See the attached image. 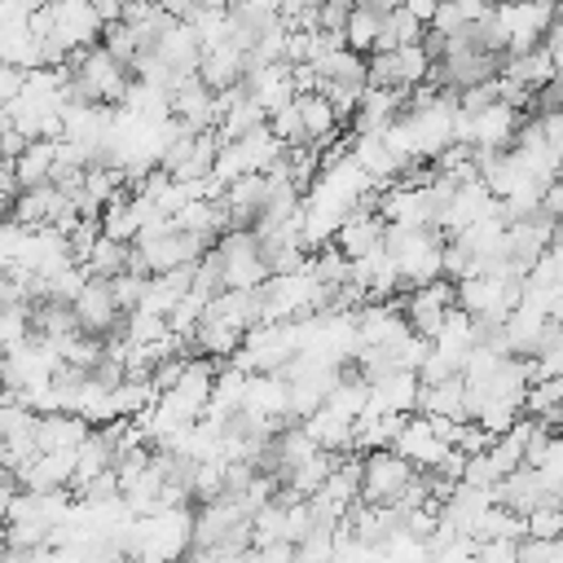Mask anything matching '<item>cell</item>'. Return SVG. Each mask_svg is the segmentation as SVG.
<instances>
[{"label":"cell","mask_w":563,"mask_h":563,"mask_svg":"<svg viewBox=\"0 0 563 563\" xmlns=\"http://www.w3.org/2000/svg\"><path fill=\"white\" fill-rule=\"evenodd\" d=\"M523 528H528V537H563V501H541V506H532L528 515H523Z\"/></svg>","instance_id":"30"},{"label":"cell","mask_w":563,"mask_h":563,"mask_svg":"<svg viewBox=\"0 0 563 563\" xmlns=\"http://www.w3.org/2000/svg\"><path fill=\"white\" fill-rule=\"evenodd\" d=\"M506 343H510V356H532V347H537V339L545 334V325H550V317L545 312H537V308H528V303H519L506 321Z\"/></svg>","instance_id":"25"},{"label":"cell","mask_w":563,"mask_h":563,"mask_svg":"<svg viewBox=\"0 0 563 563\" xmlns=\"http://www.w3.org/2000/svg\"><path fill=\"white\" fill-rule=\"evenodd\" d=\"M242 88H246V97H251L264 114L290 106V101L299 97V92H295L290 62H273V66H255V70H246V75H242Z\"/></svg>","instance_id":"10"},{"label":"cell","mask_w":563,"mask_h":563,"mask_svg":"<svg viewBox=\"0 0 563 563\" xmlns=\"http://www.w3.org/2000/svg\"><path fill=\"white\" fill-rule=\"evenodd\" d=\"M422 31H427V22H422V18H413L405 4H396V9H387V13L378 18L374 53H387V48H400V44H418V40H422Z\"/></svg>","instance_id":"24"},{"label":"cell","mask_w":563,"mask_h":563,"mask_svg":"<svg viewBox=\"0 0 563 563\" xmlns=\"http://www.w3.org/2000/svg\"><path fill=\"white\" fill-rule=\"evenodd\" d=\"M4 537H9V523H4V515H0V545H4Z\"/></svg>","instance_id":"36"},{"label":"cell","mask_w":563,"mask_h":563,"mask_svg":"<svg viewBox=\"0 0 563 563\" xmlns=\"http://www.w3.org/2000/svg\"><path fill=\"white\" fill-rule=\"evenodd\" d=\"M528 369H532V383L563 374V321L550 317L545 334L537 339V347H532V356H528Z\"/></svg>","instance_id":"27"},{"label":"cell","mask_w":563,"mask_h":563,"mask_svg":"<svg viewBox=\"0 0 563 563\" xmlns=\"http://www.w3.org/2000/svg\"><path fill=\"white\" fill-rule=\"evenodd\" d=\"M13 493H18V475L0 462V515H4V506H9V497H13Z\"/></svg>","instance_id":"33"},{"label":"cell","mask_w":563,"mask_h":563,"mask_svg":"<svg viewBox=\"0 0 563 563\" xmlns=\"http://www.w3.org/2000/svg\"><path fill=\"white\" fill-rule=\"evenodd\" d=\"M70 312H75L79 330L92 334V339H110V334L123 325V312H119V303H114L106 277H88L84 290L70 299Z\"/></svg>","instance_id":"6"},{"label":"cell","mask_w":563,"mask_h":563,"mask_svg":"<svg viewBox=\"0 0 563 563\" xmlns=\"http://www.w3.org/2000/svg\"><path fill=\"white\" fill-rule=\"evenodd\" d=\"M62 216H75V202H70V194H62L57 185H31V189H18L13 202H9V220L26 224V229L57 224Z\"/></svg>","instance_id":"9"},{"label":"cell","mask_w":563,"mask_h":563,"mask_svg":"<svg viewBox=\"0 0 563 563\" xmlns=\"http://www.w3.org/2000/svg\"><path fill=\"white\" fill-rule=\"evenodd\" d=\"M110 282V295H114V303H119V312H132V308H141V299H145V277L141 273H114V277H106Z\"/></svg>","instance_id":"31"},{"label":"cell","mask_w":563,"mask_h":563,"mask_svg":"<svg viewBox=\"0 0 563 563\" xmlns=\"http://www.w3.org/2000/svg\"><path fill=\"white\" fill-rule=\"evenodd\" d=\"M202 312H211L216 321H224V325H233V330H251V325H260L264 321V308H260V286L255 290H233V286H224L220 295H211L207 299V308Z\"/></svg>","instance_id":"19"},{"label":"cell","mask_w":563,"mask_h":563,"mask_svg":"<svg viewBox=\"0 0 563 563\" xmlns=\"http://www.w3.org/2000/svg\"><path fill=\"white\" fill-rule=\"evenodd\" d=\"M53 163H57V136H40V141H26L13 158V176H18V189H31V185H48L53 176Z\"/></svg>","instance_id":"22"},{"label":"cell","mask_w":563,"mask_h":563,"mask_svg":"<svg viewBox=\"0 0 563 563\" xmlns=\"http://www.w3.org/2000/svg\"><path fill=\"white\" fill-rule=\"evenodd\" d=\"M299 427L308 431V440L317 449H330V453H352V418L334 413L330 405L312 409L308 418H299Z\"/></svg>","instance_id":"21"},{"label":"cell","mask_w":563,"mask_h":563,"mask_svg":"<svg viewBox=\"0 0 563 563\" xmlns=\"http://www.w3.org/2000/svg\"><path fill=\"white\" fill-rule=\"evenodd\" d=\"M150 216H154V207L145 198H136L132 189H123V194H114L101 207V233L106 238H119V242H136V233L145 229Z\"/></svg>","instance_id":"15"},{"label":"cell","mask_w":563,"mask_h":563,"mask_svg":"<svg viewBox=\"0 0 563 563\" xmlns=\"http://www.w3.org/2000/svg\"><path fill=\"white\" fill-rule=\"evenodd\" d=\"M554 75H559V66H554V57H550L545 44H537V48H528V53H515V57H506V66H501V79H510V84H519V88H528V92L545 88Z\"/></svg>","instance_id":"20"},{"label":"cell","mask_w":563,"mask_h":563,"mask_svg":"<svg viewBox=\"0 0 563 563\" xmlns=\"http://www.w3.org/2000/svg\"><path fill=\"white\" fill-rule=\"evenodd\" d=\"M418 405V374L413 369H383L369 378L365 413H413Z\"/></svg>","instance_id":"12"},{"label":"cell","mask_w":563,"mask_h":563,"mask_svg":"<svg viewBox=\"0 0 563 563\" xmlns=\"http://www.w3.org/2000/svg\"><path fill=\"white\" fill-rule=\"evenodd\" d=\"M431 75V57L422 53V44H400L387 53H369L365 57V84L374 88H418Z\"/></svg>","instance_id":"5"},{"label":"cell","mask_w":563,"mask_h":563,"mask_svg":"<svg viewBox=\"0 0 563 563\" xmlns=\"http://www.w3.org/2000/svg\"><path fill=\"white\" fill-rule=\"evenodd\" d=\"M391 449H396L409 466L431 471V466H440V457H444L453 444H444V440L435 435V427H431L427 413H405V418H400V431H396V440H391Z\"/></svg>","instance_id":"8"},{"label":"cell","mask_w":563,"mask_h":563,"mask_svg":"<svg viewBox=\"0 0 563 563\" xmlns=\"http://www.w3.org/2000/svg\"><path fill=\"white\" fill-rule=\"evenodd\" d=\"M405 101H409L405 88H374V84H365V92H361V101H356L347 128H352V132H383L387 123L400 119Z\"/></svg>","instance_id":"13"},{"label":"cell","mask_w":563,"mask_h":563,"mask_svg":"<svg viewBox=\"0 0 563 563\" xmlns=\"http://www.w3.org/2000/svg\"><path fill=\"white\" fill-rule=\"evenodd\" d=\"M150 53H158L176 79H180V75H198V62H202V44H198V35H194L180 18L158 35V44H154Z\"/></svg>","instance_id":"18"},{"label":"cell","mask_w":563,"mask_h":563,"mask_svg":"<svg viewBox=\"0 0 563 563\" xmlns=\"http://www.w3.org/2000/svg\"><path fill=\"white\" fill-rule=\"evenodd\" d=\"M378 18H383V13L365 9V4H352L347 26H343V44H347L352 53L369 57V53H374V40H378Z\"/></svg>","instance_id":"29"},{"label":"cell","mask_w":563,"mask_h":563,"mask_svg":"<svg viewBox=\"0 0 563 563\" xmlns=\"http://www.w3.org/2000/svg\"><path fill=\"white\" fill-rule=\"evenodd\" d=\"M167 97H172V119L189 123L194 132H211L216 128V92L198 75H180Z\"/></svg>","instance_id":"11"},{"label":"cell","mask_w":563,"mask_h":563,"mask_svg":"<svg viewBox=\"0 0 563 563\" xmlns=\"http://www.w3.org/2000/svg\"><path fill=\"white\" fill-rule=\"evenodd\" d=\"M128 88H132V66L123 57H114L101 40L70 53V62H66V106L70 101L119 106L128 97Z\"/></svg>","instance_id":"1"},{"label":"cell","mask_w":563,"mask_h":563,"mask_svg":"<svg viewBox=\"0 0 563 563\" xmlns=\"http://www.w3.org/2000/svg\"><path fill=\"white\" fill-rule=\"evenodd\" d=\"M189 343H194V352H202V356L220 361V356H233V352H238L242 330H233V325L216 321L211 312H202V317H198V325L189 330Z\"/></svg>","instance_id":"23"},{"label":"cell","mask_w":563,"mask_h":563,"mask_svg":"<svg viewBox=\"0 0 563 563\" xmlns=\"http://www.w3.org/2000/svg\"><path fill=\"white\" fill-rule=\"evenodd\" d=\"M268 128H273V136H277L282 145H308L295 101H290V106H282V110H273V114H268Z\"/></svg>","instance_id":"32"},{"label":"cell","mask_w":563,"mask_h":563,"mask_svg":"<svg viewBox=\"0 0 563 563\" xmlns=\"http://www.w3.org/2000/svg\"><path fill=\"white\" fill-rule=\"evenodd\" d=\"M84 268L88 277H114V273H128L132 268V242H119V238H97L92 251L84 255Z\"/></svg>","instance_id":"26"},{"label":"cell","mask_w":563,"mask_h":563,"mask_svg":"<svg viewBox=\"0 0 563 563\" xmlns=\"http://www.w3.org/2000/svg\"><path fill=\"white\" fill-rule=\"evenodd\" d=\"M449 308H453V282L449 277H431V282H422V286H413L405 295V321L427 343L435 339V330H440V321H444Z\"/></svg>","instance_id":"7"},{"label":"cell","mask_w":563,"mask_h":563,"mask_svg":"<svg viewBox=\"0 0 563 563\" xmlns=\"http://www.w3.org/2000/svg\"><path fill=\"white\" fill-rule=\"evenodd\" d=\"M176 563H220L211 550H198V545H189V554H180Z\"/></svg>","instance_id":"34"},{"label":"cell","mask_w":563,"mask_h":563,"mask_svg":"<svg viewBox=\"0 0 563 563\" xmlns=\"http://www.w3.org/2000/svg\"><path fill=\"white\" fill-rule=\"evenodd\" d=\"M413 479H418V466H409L396 449H369V453H361V501L391 506Z\"/></svg>","instance_id":"4"},{"label":"cell","mask_w":563,"mask_h":563,"mask_svg":"<svg viewBox=\"0 0 563 563\" xmlns=\"http://www.w3.org/2000/svg\"><path fill=\"white\" fill-rule=\"evenodd\" d=\"M44 4H48V0H18V9H22V13H40Z\"/></svg>","instance_id":"35"},{"label":"cell","mask_w":563,"mask_h":563,"mask_svg":"<svg viewBox=\"0 0 563 563\" xmlns=\"http://www.w3.org/2000/svg\"><path fill=\"white\" fill-rule=\"evenodd\" d=\"M216 150H220V136L216 132H198L194 136V150L172 167L176 180H207L211 176V163H216Z\"/></svg>","instance_id":"28"},{"label":"cell","mask_w":563,"mask_h":563,"mask_svg":"<svg viewBox=\"0 0 563 563\" xmlns=\"http://www.w3.org/2000/svg\"><path fill=\"white\" fill-rule=\"evenodd\" d=\"M559 220H563V216H559Z\"/></svg>","instance_id":"37"},{"label":"cell","mask_w":563,"mask_h":563,"mask_svg":"<svg viewBox=\"0 0 563 563\" xmlns=\"http://www.w3.org/2000/svg\"><path fill=\"white\" fill-rule=\"evenodd\" d=\"M413 413L466 422V378H462V374H449V378H440V383H418V405H413Z\"/></svg>","instance_id":"14"},{"label":"cell","mask_w":563,"mask_h":563,"mask_svg":"<svg viewBox=\"0 0 563 563\" xmlns=\"http://www.w3.org/2000/svg\"><path fill=\"white\" fill-rule=\"evenodd\" d=\"M242 75H246V48H238L233 40L202 48V62H198V79H202L211 92H224V88L242 84Z\"/></svg>","instance_id":"16"},{"label":"cell","mask_w":563,"mask_h":563,"mask_svg":"<svg viewBox=\"0 0 563 563\" xmlns=\"http://www.w3.org/2000/svg\"><path fill=\"white\" fill-rule=\"evenodd\" d=\"M101 26H106V22H101V13L92 9V0H48L40 13H31V31L57 40L66 53H75V48H84V44H97Z\"/></svg>","instance_id":"2"},{"label":"cell","mask_w":563,"mask_h":563,"mask_svg":"<svg viewBox=\"0 0 563 563\" xmlns=\"http://www.w3.org/2000/svg\"><path fill=\"white\" fill-rule=\"evenodd\" d=\"M92 422L70 413V409H53V413H40L35 418V449L40 453H53V449H79L88 440Z\"/></svg>","instance_id":"17"},{"label":"cell","mask_w":563,"mask_h":563,"mask_svg":"<svg viewBox=\"0 0 563 563\" xmlns=\"http://www.w3.org/2000/svg\"><path fill=\"white\" fill-rule=\"evenodd\" d=\"M220 264V282L233 290H255L260 282H268V268L260 260V238L255 229H224L211 246H207Z\"/></svg>","instance_id":"3"}]
</instances>
